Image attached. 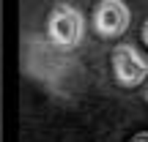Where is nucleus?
Listing matches in <instances>:
<instances>
[{"label":"nucleus","instance_id":"obj_5","mask_svg":"<svg viewBox=\"0 0 148 142\" xmlns=\"http://www.w3.org/2000/svg\"><path fill=\"white\" fill-rule=\"evenodd\" d=\"M143 41L148 44V22H145V25H143Z\"/></svg>","mask_w":148,"mask_h":142},{"label":"nucleus","instance_id":"obj_1","mask_svg":"<svg viewBox=\"0 0 148 142\" xmlns=\"http://www.w3.org/2000/svg\"><path fill=\"white\" fill-rule=\"evenodd\" d=\"M82 33H85V19L74 5L69 3H60L52 8L47 19V36L55 47H63V49H71L82 41Z\"/></svg>","mask_w":148,"mask_h":142},{"label":"nucleus","instance_id":"obj_4","mask_svg":"<svg viewBox=\"0 0 148 142\" xmlns=\"http://www.w3.org/2000/svg\"><path fill=\"white\" fill-rule=\"evenodd\" d=\"M132 142H148V131H143V134H137V137H134Z\"/></svg>","mask_w":148,"mask_h":142},{"label":"nucleus","instance_id":"obj_2","mask_svg":"<svg viewBox=\"0 0 148 142\" xmlns=\"http://www.w3.org/2000/svg\"><path fill=\"white\" fill-rule=\"evenodd\" d=\"M132 11L123 0H101L93 8V27L101 38H118L126 33Z\"/></svg>","mask_w":148,"mask_h":142},{"label":"nucleus","instance_id":"obj_3","mask_svg":"<svg viewBox=\"0 0 148 142\" xmlns=\"http://www.w3.org/2000/svg\"><path fill=\"white\" fill-rule=\"evenodd\" d=\"M112 71H115V79L123 88H137L148 77V60L134 47L121 44V47L112 49Z\"/></svg>","mask_w":148,"mask_h":142}]
</instances>
